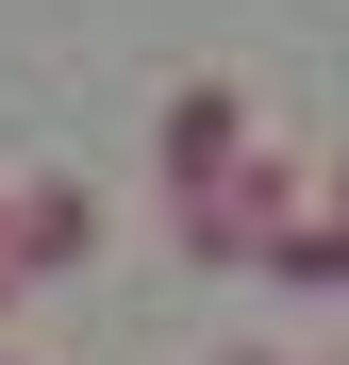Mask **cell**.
I'll return each instance as SVG.
<instances>
[{
	"label": "cell",
	"mask_w": 349,
	"mask_h": 365,
	"mask_svg": "<svg viewBox=\"0 0 349 365\" xmlns=\"http://www.w3.org/2000/svg\"><path fill=\"white\" fill-rule=\"evenodd\" d=\"M316 200H333V216H349V166H333V182H316Z\"/></svg>",
	"instance_id": "cell-2"
},
{
	"label": "cell",
	"mask_w": 349,
	"mask_h": 365,
	"mask_svg": "<svg viewBox=\"0 0 349 365\" xmlns=\"http://www.w3.org/2000/svg\"><path fill=\"white\" fill-rule=\"evenodd\" d=\"M0 266H17V250H0Z\"/></svg>",
	"instance_id": "cell-3"
},
{
	"label": "cell",
	"mask_w": 349,
	"mask_h": 365,
	"mask_svg": "<svg viewBox=\"0 0 349 365\" xmlns=\"http://www.w3.org/2000/svg\"><path fill=\"white\" fill-rule=\"evenodd\" d=\"M150 150H166V182L200 200V182H216L233 150H250V100H233L216 67H183V83H166V116H150Z\"/></svg>",
	"instance_id": "cell-1"
}]
</instances>
